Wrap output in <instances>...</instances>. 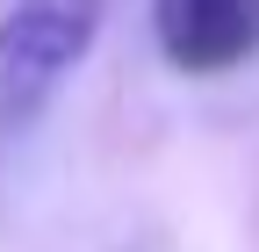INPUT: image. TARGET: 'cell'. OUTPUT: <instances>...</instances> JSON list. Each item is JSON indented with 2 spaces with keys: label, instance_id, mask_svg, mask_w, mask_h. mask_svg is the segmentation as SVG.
Masks as SVG:
<instances>
[{
  "label": "cell",
  "instance_id": "cell-1",
  "mask_svg": "<svg viewBox=\"0 0 259 252\" xmlns=\"http://www.w3.org/2000/svg\"><path fill=\"white\" fill-rule=\"evenodd\" d=\"M108 0H8L0 15V130H22L101 36Z\"/></svg>",
  "mask_w": 259,
  "mask_h": 252
},
{
  "label": "cell",
  "instance_id": "cell-2",
  "mask_svg": "<svg viewBox=\"0 0 259 252\" xmlns=\"http://www.w3.org/2000/svg\"><path fill=\"white\" fill-rule=\"evenodd\" d=\"M158 58L187 79L238 72L259 58V0H151Z\"/></svg>",
  "mask_w": 259,
  "mask_h": 252
}]
</instances>
